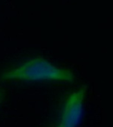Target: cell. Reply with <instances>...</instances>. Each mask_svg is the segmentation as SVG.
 <instances>
[{
    "label": "cell",
    "instance_id": "cell-3",
    "mask_svg": "<svg viewBox=\"0 0 113 127\" xmlns=\"http://www.w3.org/2000/svg\"><path fill=\"white\" fill-rule=\"evenodd\" d=\"M2 97H3V93H2V91L0 90V101L2 100Z\"/></svg>",
    "mask_w": 113,
    "mask_h": 127
},
{
    "label": "cell",
    "instance_id": "cell-1",
    "mask_svg": "<svg viewBox=\"0 0 113 127\" xmlns=\"http://www.w3.org/2000/svg\"><path fill=\"white\" fill-rule=\"evenodd\" d=\"M2 80H55L73 81L74 76L71 71L62 69L42 58H36L22 64L4 71L1 76Z\"/></svg>",
    "mask_w": 113,
    "mask_h": 127
},
{
    "label": "cell",
    "instance_id": "cell-2",
    "mask_svg": "<svg viewBox=\"0 0 113 127\" xmlns=\"http://www.w3.org/2000/svg\"><path fill=\"white\" fill-rule=\"evenodd\" d=\"M86 94V87L68 95L62 106L58 123L54 127H76L82 112V102Z\"/></svg>",
    "mask_w": 113,
    "mask_h": 127
}]
</instances>
